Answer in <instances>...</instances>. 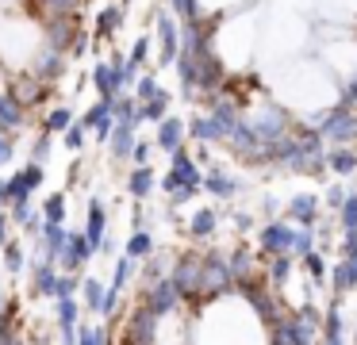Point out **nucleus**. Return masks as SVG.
<instances>
[{"label":"nucleus","instance_id":"1","mask_svg":"<svg viewBox=\"0 0 357 345\" xmlns=\"http://www.w3.org/2000/svg\"><path fill=\"white\" fill-rule=\"evenodd\" d=\"M150 23H154V69H169L173 61H177V54H181V20L169 12L165 4H158V8H150Z\"/></svg>","mask_w":357,"mask_h":345},{"label":"nucleus","instance_id":"2","mask_svg":"<svg viewBox=\"0 0 357 345\" xmlns=\"http://www.w3.org/2000/svg\"><path fill=\"white\" fill-rule=\"evenodd\" d=\"M311 127L319 130V138L326 146H357V107L331 104Z\"/></svg>","mask_w":357,"mask_h":345},{"label":"nucleus","instance_id":"3","mask_svg":"<svg viewBox=\"0 0 357 345\" xmlns=\"http://www.w3.org/2000/svg\"><path fill=\"white\" fill-rule=\"evenodd\" d=\"M296 234H300V227H296V222H288L284 215H277V219H265L261 227H257V253H261V257L292 253Z\"/></svg>","mask_w":357,"mask_h":345},{"label":"nucleus","instance_id":"4","mask_svg":"<svg viewBox=\"0 0 357 345\" xmlns=\"http://www.w3.org/2000/svg\"><path fill=\"white\" fill-rule=\"evenodd\" d=\"M158 330H162V319L142 299L127 311V319H119V337H127L135 345H158Z\"/></svg>","mask_w":357,"mask_h":345},{"label":"nucleus","instance_id":"5","mask_svg":"<svg viewBox=\"0 0 357 345\" xmlns=\"http://www.w3.org/2000/svg\"><path fill=\"white\" fill-rule=\"evenodd\" d=\"M223 222H227V211L219 204L192 207V211H188V219H185V238L192 245H208V242H215V238H219Z\"/></svg>","mask_w":357,"mask_h":345},{"label":"nucleus","instance_id":"6","mask_svg":"<svg viewBox=\"0 0 357 345\" xmlns=\"http://www.w3.org/2000/svg\"><path fill=\"white\" fill-rule=\"evenodd\" d=\"M43 181H47V165H35V161H27L20 173L4 176V207L20 204V199H31L43 188Z\"/></svg>","mask_w":357,"mask_h":345},{"label":"nucleus","instance_id":"7","mask_svg":"<svg viewBox=\"0 0 357 345\" xmlns=\"http://www.w3.org/2000/svg\"><path fill=\"white\" fill-rule=\"evenodd\" d=\"M24 69L31 77H39L43 84H62L66 73H70V58H66V54H58V50H50V46H39Z\"/></svg>","mask_w":357,"mask_h":345},{"label":"nucleus","instance_id":"8","mask_svg":"<svg viewBox=\"0 0 357 345\" xmlns=\"http://www.w3.org/2000/svg\"><path fill=\"white\" fill-rule=\"evenodd\" d=\"M139 299L158 314V319H169V314L185 311V303H181V291L173 288L169 276H162V280H154L150 288H142V291H139Z\"/></svg>","mask_w":357,"mask_h":345},{"label":"nucleus","instance_id":"9","mask_svg":"<svg viewBox=\"0 0 357 345\" xmlns=\"http://www.w3.org/2000/svg\"><path fill=\"white\" fill-rule=\"evenodd\" d=\"M96 257L93 242L85 238V230H70V242L62 245V253H58V273H85V265Z\"/></svg>","mask_w":357,"mask_h":345},{"label":"nucleus","instance_id":"10","mask_svg":"<svg viewBox=\"0 0 357 345\" xmlns=\"http://www.w3.org/2000/svg\"><path fill=\"white\" fill-rule=\"evenodd\" d=\"M204 192H208L215 204H231V199H238V192H242V176L227 173V169L215 161V165L204 169Z\"/></svg>","mask_w":357,"mask_h":345},{"label":"nucleus","instance_id":"11","mask_svg":"<svg viewBox=\"0 0 357 345\" xmlns=\"http://www.w3.org/2000/svg\"><path fill=\"white\" fill-rule=\"evenodd\" d=\"M280 215H284L288 222H296V227H315L319 215H323V199H319L315 192L303 188V192H296V196L288 199L284 211H280Z\"/></svg>","mask_w":357,"mask_h":345},{"label":"nucleus","instance_id":"12","mask_svg":"<svg viewBox=\"0 0 357 345\" xmlns=\"http://www.w3.org/2000/svg\"><path fill=\"white\" fill-rule=\"evenodd\" d=\"M77 123L89 130V135H96V142L104 146V142H108V135H112V127H116V119H112V104H108V100H93V104L77 115Z\"/></svg>","mask_w":357,"mask_h":345},{"label":"nucleus","instance_id":"13","mask_svg":"<svg viewBox=\"0 0 357 345\" xmlns=\"http://www.w3.org/2000/svg\"><path fill=\"white\" fill-rule=\"evenodd\" d=\"M89 81H93L96 100H112V96H119V92H131V89H123V77H119V69L112 66V61H93Z\"/></svg>","mask_w":357,"mask_h":345},{"label":"nucleus","instance_id":"14","mask_svg":"<svg viewBox=\"0 0 357 345\" xmlns=\"http://www.w3.org/2000/svg\"><path fill=\"white\" fill-rule=\"evenodd\" d=\"M27 127H31V112L4 89L0 92V130H4V135H24Z\"/></svg>","mask_w":357,"mask_h":345},{"label":"nucleus","instance_id":"15","mask_svg":"<svg viewBox=\"0 0 357 345\" xmlns=\"http://www.w3.org/2000/svg\"><path fill=\"white\" fill-rule=\"evenodd\" d=\"M123 192L135 199V204H146V199H154V192H158V173H154V165H131V169H127Z\"/></svg>","mask_w":357,"mask_h":345},{"label":"nucleus","instance_id":"16","mask_svg":"<svg viewBox=\"0 0 357 345\" xmlns=\"http://www.w3.org/2000/svg\"><path fill=\"white\" fill-rule=\"evenodd\" d=\"M150 142H154L158 153H169V150H177V146H185L188 142L185 138V119L169 112L162 123H154V138H150Z\"/></svg>","mask_w":357,"mask_h":345},{"label":"nucleus","instance_id":"17","mask_svg":"<svg viewBox=\"0 0 357 345\" xmlns=\"http://www.w3.org/2000/svg\"><path fill=\"white\" fill-rule=\"evenodd\" d=\"M123 20H127V8L123 4H104L100 12L93 15V38H96V43H112V38L123 31Z\"/></svg>","mask_w":357,"mask_h":345},{"label":"nucleus","instance_id":"18","mask_svg":"<svg viewBox=\"0 0 357 345\" xmlns=\"http://www.w3.org/2000/svg\"><path fill=\"white\" fill-rule=\"evenodd\" d=\"M323 165L334 181H346V176L357 173V146H326Z\"/></svg>","mask_w":357,"mask_h":345},{"label":"nucleus","instance_id":"19","mask_svg":"<svg viewBox=\"0 0 357 345\" xmlns=\"http://www.w3.org/2000/svg\"><path fill=\"white\" fill-rule=\"evenodd\" d=\"M85 238L93 242V250H100V242L108 238V207H104V199L100 196H93L85 204Z\"/></svg>","mask_w":357,"mask_h":345},{"label":"nucleus","instance_id":"20","mask_svg":"<svg viewBox=\"0 0 357 345\" xmlns=\"http://www.w3.org/2000/svg\"><path fill=\"white\" fill-rule=\"evenodd\" d=\"M135 142H139V127H135V123H116L104 146H108L112 161H123V165H127V158H131Z\"/></svg>","mask_w":357,"mask_h":345},{"label":"nucleus","instance_id":"21","mask_svg":"<svg viewBox=\"0 0 357 345\" xmlns=\"http://www.w3.org/2000/svg\"><path fill=\"white\" fill-rule=\"evenodd\" d=\"M104 296H108V280H100V276H81V291H77L81 311L93 314V319H100Z\"/></svg>","mask_w":357,"mask_h":345},{"label":"nucleus","instance_id":"22","mask_svg":"<svg viewBox=\"0 0 357 345\" xmlns=\"http://www.w3.org/2000/svg\"><path fill=\"white\" fill-rule=\"evenodd\" d=\"M296 268H300V276H307L315 288H326V276H331V261H326L323 250H311L303 253L300 261H296Z\"/></svg>","mask_w":357,"mask_h":345},{"label":"nucleus","instance_id":"23","mask_svg":"<svg viewBox=\"0 0 357 345\" xmlns=\"http://www.w3.org/2000/svg\"><path fill=\"white\" fill-rule=\"evenodd\" d=\"M27 245L20 242V238H8V242L0 245V265H4V273L8 276H27Z\"/></svg>","mask_w":357,"mask_h":345},{"label":"nucleus","instance_id":"24","mask_svg":"<svg viewBox=\"0 0 357 345\" xmlns=\"http://www.w3.org/2000/svg\"><path fill=\"white\" fill-rule=\"evenodd\" d=\"M77 123V112H73L70 104H50V112L43 115V123H39V130H47V135H54V138H62L66 130Z\"/></svg>","mask_w":357,"mask_h":345},{"label":"nucleus","instance_id":"25","mask_svg":"<svg viewBox=\"0 0 357 345\" xmlns=\"http://www.w3.org/2000/svg\"><path fill=\"white\" fill-rule=\"evenodd\" d=\"M135 276H139V261H131L127 253H116V257H112V280H108V288L112 291H127L135 284Z\"/></svg>","mask_w":357,"mask_h":345},{"label":"nucleus","instance_id":"26","mask_svg":"<svg viewBox=\"0 0 357 345\" xmlns=\"http://www.w3.org/2000/svg\"><path fill=\"white\" fill-rule=\"evenodd\" d=\"M154 250H158L154 230H131V234H127V242H123V253H127L131 261H146Z\"/></svg>","mask_w":357,"mask_h":345},{"label":"nucleus","instance_id":"27","mask_svg":"<svg viewBox=\"0 0 357 345\" xmlns=\"http://www.w3.org/2000/svg\"><path fill=\"white\" fill-rule=\"evenodd\" d=\"M77 345H116V330H112L108 322H81Z\"/></svg>","mask_w":357,"mask_h":345},{"label":"nucleus","instance_id":"28","mask_svg":"<svg viewBox=\"0 0 357 345\" xmlns=\"http://www.w3.org/2000/svg\"><path fill=\"white\" fill-rule=\"evenodd\" d=\"M169 107H173V92L169 89H158L154 100L142 104V123H162L165 115H169Z\"/></svg>","mask_w":357,"mask_h":345},{"label":"nucleus","instance_id":"29","mask_svg":"<svg viewBox=\"0 0 357 345\" xmlns=\"http://www.w3.org/2000/svg\"><path fill=\"white\" fill-rule=\"evenodd\" d=\"M39 211L47 222H66V215H70V196H66V192H50Z\"/></svg>","mask_w":357,"mask_h":345},{"label":"nucleus","instance_id":"30","mask_svg":"<svg viewBox=\"0 0 357 345\" xmlns=\"http://www.w3.org/2000/svg\"><path fill=\"white\" fill-rule=\"evenodd\" d=\"M127 58H131L139 69L150 66V61H154V35H150V31H142V35L131 43V54H127Z\"/></svg>","mask_w":357,"mask_h":345},{"label":"nucleus","instance_id":"31","mask_svg":"<svg viewBox=\"0 0 357 345\" xmlns=\"http://www.w3.org/2000/svg\"><path fill=\"white\" fill-rule=\"evenodd\" d=\"M165 8H169V12L177 15L181 23H188V20H200V15L208 12V4H204V0H169Z\"/></svg>","mask_w":357,"mask_h":345},{"label":"nucleus","instance_id":"32","mask_svg":"<svg viewBox=\"0 0 357 345\" xmlns=\"http://www.w3.org/2000/svg\"><path fill=\"white\" fill-rule=\"evenodd\" d=\"M54 142H58L54 135H47V130H35V138H31V161H35V165H47L50 153H54Z\"/></svg>","mask_w":357,"mask_h":345},{"label":"nucleus","instance_id":"33","mask_svg":"<svg viewBox=\"0 0 357 345\" xmlns=\"http://www.w3.org/2000/svg\"><path fill=\"white\" fill-rule=\"evenodd\" d=\"M334 104H338V107H357V69H354L349 77H342V81H338Z\"/></svg>","mask_w":357,"mask_h":345},{"label":"nucleus","instance_id":"34","mask_svg":"<svg viewBox=\"0 0 357 345\" xmlns=\"http://www.w3.org/2000/svg\"><path fill=\"white\" fill-rule=\"evenodd\" d=\"M158 89H162V84H158V69H154V73H139V81H135L131 96L139 100V104H146V100H154Z\"/></svg>","mask_w":357,"mask_h":345},{"label":"nucleus","instance_id":"35","mask_svg":"<svg viewBox=\"0 0 357 345\" xmlns=\"http://www.w3.org/2000/svg\"><path fill=\"white\" fill-rule=\"evenodd\" d=\"M349 196V188H346V184H342V181H331V184H326V188H323V196H319V199H323V211H338V207H342V199H346Z\"/></svg>","mask_w":357,"mask_h":345},{"label":"nucleus","instance_id":"36","mask_svg":"<svg viewBox=\"0 0 357 345\" xmlns=\"http://www.w3.org/2000/svg\"><path fill=\"white\" fill-rule=\"evenodd\" d=\"M58 142H62V146H66V150H70V153H81V150H85V142H89V130L81 127V123H73V127L66 130L62 138H58Z\"/></svg>","mask_w":357,"mask_h":345},{"label":"nucleus","instance_id":"37","mask_svg":"<svg viewBox=\"0 0 357 345\" xmlns=\"http://www.w3.org/2000/svg\"><path fill=\"white\" fill-rule=\"evenodd\" d=\"M127 165H154V142H150V138H139L131 158H127Z\"/></svg>","mask_w":357,"mask_h":345},{"label":"nucleus","instance_id":"38","mask_svg":"<svg viewBox=\"0 0 357 345\" xmlns=\"http://www.w3.org/2000/svg\"><path fill=\"white\" fill-rule=\"evenodd\" d=\"M227 222L234 227V234H250V230H257V219H254V211H231L227 215Z\"/></svg>","mask_w":357,"mask_h":345},{"label":"nucleus","instance_id":"39","mask_svg":"<svg viewBox=\"0 0 357 345\" xmlns=\"http://www.w3.org/2000/svg\"><path fill=\"white\" fill-rule=\"evenodd\" d=\"M16 150H20V135H4L0 130V169L16 161Z\"/></svg>","mask_w":357,"mask_h":345},{"label":"nucleus","instance_id":"40","mask_svg":"<svg viewBox=\"0 0 357 345\" xmlns=\"http://www.w3.org/2000/svg\"><path fill=\"white\" fill-rule=\"evenodd\" d=\"M261 211L269 215V219H277V211H280V199L273 196V192H265V196H261Z\"/></svg>","mask_w":357,"mask_h":345},{"label":"nucleus","instance_id":"41","mask_svg":"<svg viewBox=\"0 0 357 345\" xmlns=\"http://www.w3.org/2000/svg\"><path fill=\"white\" fill-rule=\"evenodd\" d=\"M12 238V222H8V207H0V245Z\"/></svg>","mask_w":357,"mask_h":345},{"label":"nucleus","instance_id":"42","mask_svg":"<svg viewBox=\"0 0 357 345\" xmlns=\"http://www.w3.org/2000/svg\"><path fill=\"white\" fill-rule=\"evenodd\" d=\"M0 207H4V176H0Z\"/></svg>","mask_w":357,"mask_h":345},{"label":"nucleus","instance_id":"43","mask_svg":"<svg viewBox=\"0 0 357 345\" xmlns=\"http://www.w3.org/2000/svg\"><path fill=\"white\" fill-rule=\"evenodd\" d=\"M116 4H123V8H131V0H116Z\"/></svg>","mask_w":357,"mask_h":345}]
</instances>
